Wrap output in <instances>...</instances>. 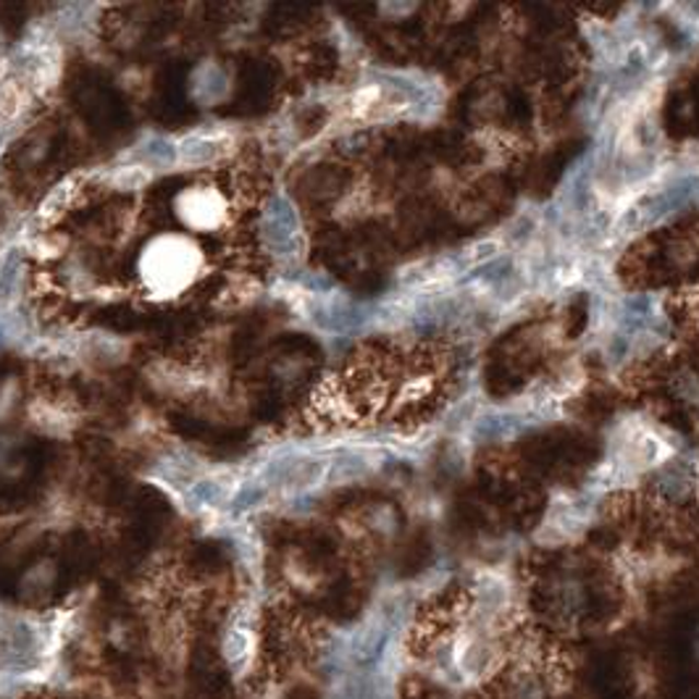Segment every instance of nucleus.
Instances as JSON below:
<instances>
[{
  "instance_id": "1",
  "label": "nucleus",
  "mask_w": 699,
  "mask_h": 699,
  "mask_svg": "<svg viewBox=\"0 0 699 699\" xmlns=\"http://www.w3.org/2000/svg\"><path fill=\"white\" fill-rule=\"evenodd\" d=\"M142 269H145L148 284L153 290L172 292L189 282V277L198 269V256L185 240L166 237L150 247L145 260H142Z\"/></svg>"
},
{
  "instance_id": "2",
  "label": "nucleus",
  "mask_w": 699,
  "mask_h": 699,
  "mask_svg": "<svg viewBox=\"0 0 699 699\" xmlns=\"http://www.w3.org/2000/svg\"><path fill=\"white\" fill-rule=\"evenodd\" d=\"M179 211L189 226L211 229L224 215V202H221L219 195L208 193V189H193V193H185L179 198Z\"/></svg>"
}]
</instances>
